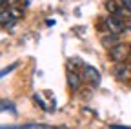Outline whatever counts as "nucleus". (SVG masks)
Returning <instances> with one entry per match:
<instances>
[{
    "label": "nucleus",
    "instance_id": "nucleus-1",
    "mask_svg": "<svg viewBox=\"0 0 131 129\" xmlns=\"http://www.w3.org/2000/svg\"><path fill=\"white\" fill-rule=\"evenodd\" d=\"M129 55H131V45L129 44H117L115 47L109 49V58L117 64H124Z\"/></svg>",
    "mask_w": 131,
    "mask_h": 129
},
{
    "label": "nucleus",
    "instance_id": "nucleus-2",
    "mask_svg": "<svg viewBox=\"0 0 131 129\" xmlns=\"http://www.w3.org/2000/svg\"><path fill=\"white\" fill-rule=\"evenodd\" d=\"M104 26L107 27V31H109L111 35H117V37L126 31L124 18H120V17H113V15H109V17L104 20Z\"/></svg>",
    "mask_w": 131,
    "mask_h": 129
},
{
    "label": "nucleus",
    "instance_id": "nucleus-3",
    "mask_svg": "<svg viewBox=\"0 0 131 129\" xmlns=\"http://www.w3.org/2000/svg\"><path fill=\"white\" fill-rule=\"evenodd\" d=\"M82 80L91 82V84H98V82H100V73L96 71V67L86 64V66L82 67Z\"/></svg>",
    "mask_w": 131,
    "mask_h": 129
},
{
    "label": "nucleus",
    "instance_id": "nucleus-4",
    "mask_svg": "<svg viewBox=\"0 0 131 129\" xmlns=\"http://www.w3.org/2000/svg\"><path fill=\"white\" fill-rule=\"evenodd\" d=\"M115 76L122 82H127L131 80V64H117L115 67Z\"/></svg>",
    "mask_w": 131,
    "mask_h": 129
},
{
    "label": "nucleus",
    "instance_id": "nucleus-5",
    "mask_svg": "<svg viewBox=\"0 0 131 129\" xmlns=\"http://www.w3.org/2000/svg\"><path fill=\"white\" fill-rule=\"evenodd\" d=\"M68 86L71 89H78L82 86V75H78L77 71H68Z\"/></svg>",
    "mask_w": 131,
    "mask_h": 129
},
{
    "label": "nucleus",
    "instance_id": "nucleus-6",
    "mask_svg": "<svg viewBox=\"0 0 131 129\" xmlns=\"http://www.w3.org/2000/svg\"><path fill=\"white\" fill-rule=\"evenodd\" d=\"M0 129H53L42 124H24V125H0Z\"/></svg>",
    "mask_w": 131,
    "mask_h": 129
},
{
    "label": "nucleus",
    "instance_id": "nucleus-7",
    "mask_svg": "<svg viewBox=\"0 0 131 129\" xmlns=\"http://www.w3.org/2000/svg\"><path fill=\"white\" fill-rule=\"evenodd\" d=\"M16 18L11 15L9 9H0V26H11Z\"/></svg>",
    "mask_w": 131,
    "mask_h": 129
},
{
    "label": "nucleus",
    "instance_id": "nucleus-8",
    "mask_svg": "<svg viewBox=\"0 0 131 129\" xmlns=\"http://www.w3.org/2000/svg\"><path fill=\"white\" fill-rule=\"evenodd\" d=\"M106 9L109 11V15H113V17H118L120 11H122V6H118L117 0H107V2H106Z\"/></svg>",
    "mask_w": 131,
    "mask_h": 129
},
{
    "label": "nucleus",
    "instance_id": "nucleus-9",
    "mask_svg": "<svg viewBox=\"0 0 131 129\" xmlns=\"http://www.w3.org/2000/svg\"><path fill=\"white\" fill-rule=\"evenodd\" d=\"M100 42H102V45H104V47H107V49H111V47H115L117 44H120L117 35H104Z\"/></svg>",
    "mask_w": 131,
    "mask_h": 129
},
{
    "label": "nucleus",
    "instance_id": "nucleus-10",
    "mask_svg": "<svg viewBox=\"0 0 131 129\" xmlns=\"http://www.w3.org/2000/svg\"><path fill=\"white\" fill-rule=\"evenodd\" d=\"M0 111H11V113H16L15 104H13V102H7V100H2V102H0Z\"/></svg>",
    "mask_w": 131,
    "mask_h": 129
},
{
    "label": "nucleus",
    "instance_id": "nucleus-11",
    "mask_svg": "<svg viewBox=\"0 0 131 129\" xmlns=\"http://www.w3.org/2000/svg\"><path fill=\"white\" fill-rule=\"evenodd\" d=\"M9 11H11V15L15 18H20L22 15H24V9H20V7H16V6H9Z\"/></svg>",
    "mask_w": 131,
    "mask_h": 129
},
{
    "label": "nucleus",
    "instance_id": "nucleus-12",
    "mask_svg": "<svg viewBox=\"0 0 131 129\" xmlns=\"http://www.w3.org/2000/svg\"><path fill=\"white\" fill-rule=\"evenodd\" d=\"M15 67H16V64H11L9 67H4V69H0V76H4V75H7V73H9V71H13Z\"/></svg>",
    "mask_w": 131,
    "mask_h": 129
},
{
    "label": "nucleus",
    "instance_id": "nucleus-13",
    "mask_svg": "<svg viewBox=\"0 0 131 129\" xmlns=\"http://www.w3.org/2000/svg\"><path fill=\"white\" fill-rule=\"evenodd\" d=\"M122 4H124V7L127 11H131V0H122Z\"/></svg>",
    "mask_w": 131,
    "mask_h": 129
},
{
    "label": "nucleus",
    "instance_id": "nucleus-14",
    "mask_svg": "<svg viewBox=\"0 0 131 129\" xmlns=\"http://www.w3.org/2000/svg\"><path fill=\"white\" fill-rule=\"evenodd\" d=\"M111 129H131L127 125H111Z\"/></svg>",
    "mask_w": 131,
    "mask_h": 129
},
{
    "label": "nucleus",
    "instance_id": "nucleus-15",
    "mask_svg": "<svg viewBox=\"0 0 131 129\" xmlns=\"http://www.w3.org/2000/svg\"><path fill=\"white\" fill-rule=\"evenodd\" d=\"M16 2H18V0H7V4H9V6H13V4H16Z\"/></svg>",
    "mask_w": 131,
    "mask_h": 129
},
{
    "label": "nucleus",
    "instance_id": "nucleus-16",
    "mask_svg": "<svg viewBox=\"0 0 131 129\" xmlns=\"http://www.w3.org/2000/svg\"><path fill=\"white\" fill-rule=\"evenodd\" d=\"M7 4V0H0V6H6Z\"/></svg>",
    "mask_w": 131,
    "mask_h": 129
}]
</instances>
